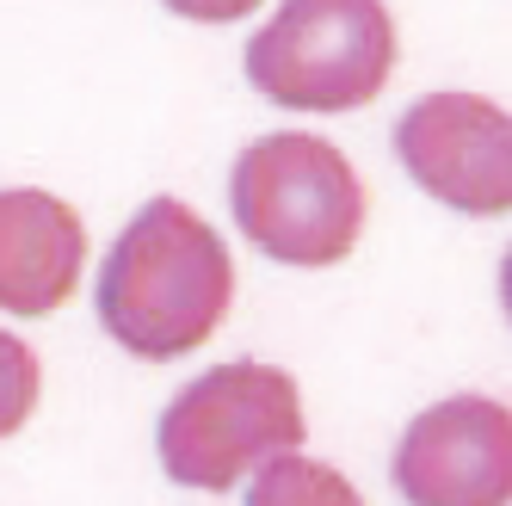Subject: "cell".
I'll list each match as a JSON object with an SVG mask.
<instances>
[{"instance_id":"obj_10","label":"cell","mask_w":512,"mask_h":506,"mask_svg":"<svg viewBox=\"0 0 512 506\" xmlns=\"http://www.w3.org/2000/svg\"><path fill=\"white\" fill-rule=\"evenodd\" d=\"M161 7L192 19V25H241V19L260 13V0H161Z\"/></svg>"},{"instance_id":"obj_4","label":"cell","mask_w":512,"mask_h":506,"mask_svg":"<svg viewBox=\"0 0 512 506\" xmlns=\"http://www.w3.org/2000/svg\"><path fill=\"white\" fill-rule=\"evenodd\" d=\"M303 389L290 371L260 358H229L192 377L161 414V469L179 488L223 494L253 476L272 451L303 445Z\"/></svg>"},{"instance_id":"obj_8","label":"cell","mask_w":512,"mask_h":506,"mask_svg":"<svg viewBox=\"0 0 512 506\" xmlns=\"http://www.w3.org/2000/svg\"><path fill=\"white\" fill-rule=\"evenodd\" d=\"M247 506H364V494L334 463L303 457V445H297V451H272L260 469H253Z\"/></svg>"},{"instance_id":"obj_1","label":"cell","mask_w":512,"mask_h":506,"mask_svg":"<svg viewBox=\"0 0 512 506\" xmlns=\"http://www.w3.org/2000/svg\"><path fill=\"white\" fill-rule=\"evenodd\" d=\"M235 303V260L186 198H149L99 266V321L130 358L198 352Z\"/></svg>"},{"instance_id":"obj_2","label":"cell","mask_w":512,"mask_h":506,"mask_svg":"<svg viewBox=\"0 0 512 506\" xmlns=\"http://www.w3.org/2000/svg\"><path fill=\"white\" fill-rule=\"evenodd\" d=\"M229 210L247 247L278 266H340L364 235V179L327 136L278 130L235 155Z\"/></svg>"},{"instance_id":"obj_5","label":"cell","mask_w":512,"mask_h":506,"mask_svg":"<svg viewBox=\"0 0 512 506\" xmlns=\"http://www.w3.org/2000/svg\"><path fill=\"white\" fill-rule=\"evenodd\" d=\"M395 161L457 216L512 210V112L482 93H426L395 124Z\"/></svg>"},{"instance_id":"obj_6","label":"cell","mask_w":512,"mask_h":506,"mask_svg":"<svg viewBox=\"0 0 512 506\" xmlns=\"http://www.w3.org/2000/svg\"><path fill=\"white\" fill-rule=\"evenodd\" d=\"M401 506H512V408L451 395L414 414L389 457Z\"/></svg>"},{"instance_id":"obj_9","label":"cell","mask_w":512,"mask_h":506,"mask_svg":"<svg viewBox=\"0 0 512 506\" xmlns=\"http://www.w3.org/2000/svg\"><path fill=\"white\" fill-rule=\"evenodd\" d=\"M38 395H44L38 352H31L19 334L0 328V439H13V432L38 414Z\"/></svg>"},{"instance_id":"obj_3","label":"cell","mask_w":512,"mask_h":506,"mask_svg":"<svg viewBox=\"0 0 512 506\" xmlns=\"http://www.w3.org/2000/svg\"><path fill=\"white\" fill-rule=\"evenodd\" d=\"M395 19L383 0H284L247 38V81L284 112H358L395 75Z\"/></svg>"},{"instance_id":"obj_11","label":"cell","mask_w":512,"mask_h":506,"mask_svg":"<svg viewBox=\"0 0 512 506\" xmlns=\"http://www.w3.org/2000/svg\"><path fill=\"white\" fill-rule=\"evenodd\" d=\"M500 309L512 321V247H506V260H500Z\"/></svg>"},{"instance_id":"obj_7","label":"cell","mask_w":512,"mask_h":506,"mask_svg":"<svg viewBox=\"0 0 512 506\" xmlns=\"http://www.w3.org/2000/svg\"><path fill=\"white\" fill-rule=\"evenodd\" d=\"M87 272V223L81 210L38 192L13 186L0 192V309L7 315H56Z\"/></svg>"}]
</instances>
